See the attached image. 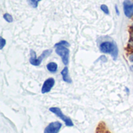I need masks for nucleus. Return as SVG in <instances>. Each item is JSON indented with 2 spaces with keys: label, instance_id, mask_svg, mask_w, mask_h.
I'll return each instance as SVG.
<instances>
[{
  "label": "nucleus",
  "instance_id": "2eb2a0df",
  "mask_svg": "<svg viewBox=\"0 0 133 133\" xmlns=\"http://www.w3.org/2000/svg\"><path fill=\"white\" fill-rule=\"evenodd\" d=\"M129 60H130L131 62H133V54L130 55V57H129Z\"/></svg>",
  "mask_w": 133,
  "mask_h": 133
},
{
  "label": "nucleus",
  "instance_id": "20e7f679",
  "mask_svg": "<svg viewBox=\"0 0 133 133\" xmlns=\"http://www.w3.org/2000/svg\"><path fill=\"white\" fill-rule=\"evenodd\" d=\"M56 48V53L61 56L62 61L64 65L69 64V50L65 46H58Z\"/></svg>",
  "mask_w": 133,
  "mask_h": 133
},
{
  "label": "nucleus",
  "instance_id": "9b49d317",
  "mask_svg": "<svg viewBox=\"0 0 133 133\" xmlns=\"http://www.w3.org/2000/svg\"><path fill=\"white\" fill-rule=\"evenodd\" d=\"M3 18H4V19H5L8 23H12V22L13 21V18H12V16L10 14H9V13H5V14H4Z\"/></svg>",
  "mask_w": 133,
  "mask_h": 133
},
{
  "label": "nucleus",
  "instance_id": "f8f14e48",
  "mask_svg": "<svg viewBox=\"0 0 133 133\" xmlns=\"http://www.w3.org/2000/svg\"><path fill=\"white\" fill-rule=\"evenodd\" d=\"M58 46H65V47H68V46H69V44L66 41H61L60 42H58V43L55 44V48H56Z\"/></svg>",
  "mask_w": 133,
  "mask_h": 133
},
{
  "label": "nucleus",
  "instance_id": "39448f33",
  "mask_svg": "<svg viewBox=\"0 0 133 133\" xmlns=\"http://www.w3.org/2000/svg\"><path fill=\"white\" fill-rule=\"evenodd\" d=\"M62 125L59 122H51L44 129V133H58Z\"/></svg>",
  "mask_w": 133,
  "mask_h": 133
},
{
  "label": "nucleus",
  "instance_id": "f03ea898",
  "mask_svg": "<svg viewBox=\"0 0 133 133\" xmlns=\"http://www.w3.org/2000/svg\"><path fill=\"white\" fill-rule=\"evenodd\" d=\"M51 54V49H48L45 50L42 52V54L37 58L36 53L34 50H30V63L34 66H38L41 65V62L43 61V59L46 57H48V55H50Z\"/></svg>",
  "mask_w": 133,
  "mask_h": 133
},
{
  "label": "nucleus",
  "instance_id": "a211bd4d",
  "mask_svg": "<svg viewBox=\"0 0 133 133\" xmlns=\"http://www.w3.org/2000/svg\"><path fill=\"white\" fill-rule=\"evenodd\" d=\"M132 39H133V34H132Z\"/></svg>",
  "mask_w": 133,
  "mask_h": 133
},
{
  "label": "nucleus",
  "instance_id": "ddd939ff",
  "mask_svg": "<svg viewBox=\"0 0 133 133\" xmlns=\"http://www.w3.org/2000/svg\"><path fill=\"white\" fill-rule=\"evenodd\" d=\"M101 10L104 12V13H106V14H109V9H108V7L106 5H101Z\"/></svg>",
  "mask_w": 133,
  "mask_h": 133
},
{
  "label": "nucleus",
  "instance_id": "7ed1b4c3",
  "mask_svg": "<svg viewBox=\"0 0 133 133\" xmlns=\"http://www.w3.org/2000/svg\"><path fill=\"white\" fill-rule=\"evenodd\" d=\"M49 111H50L51 112H52L53 114H55L56 116H58L59 118H61V119L65 122V124L66 126H68V127H72V126H73V122H72V121L71 120V118H69V117H67V116H65V115L62 113V111H61V109H60L59 108L53 107V108H51L49 109Z\"/></svg>",
  "mask_w": 133,
  "mask_h": 133
},
{
  "label": "nucleus",
  "instance_id": "423d86ee",
  "mask_svg": "<svg viewBox=\"0 0 133 133\" xmlns=\"http://www.w3.org/2000/svg\"><path fill=\"white\" fill-rule=\"evenodd\" d=\"M124 12L129 18L133 16V2L132 0H125L123 2Z\"/></svg>",
  "mask_w": 133,
  "mask_h": 133
},
{
  "label": "nucleus",
  "instance_id": "9d476101",
  "mask_svg": "<svg viewBox=\"0 0 133 133\" xmlns=\"http://www.w3.org/2000/svg\"><path fill=\"white\" fill-rule=\"evenodd\" d=\"M41 0H28V2H29L30 5H31L33 8H37L39 2H41Z\"/></svg>",
  "mask_w": 133,
  "mask_h": 133
},
{
  "label": "nucleus",
  "instance_id": "dca6fc26",
  "mask_svg": "<svg viewBox=\"0 0 133 133\" xmlns=\"http://www.w3.org/2000/svg\"><path fill=\"white\" fill-rule=\"evenodd\" d=\"M115 9H116V12H117V14L118 15V14H119V11L118 10V8H117V6H115Z\"/></svg>",
  "mask_w": 133,
  "mask_h": 133
},
{
  "label": "nucleus",
  "instance_id": "6e6552de",
  "mask_svg": "<svg viewBox=\"0 0 133 133\" xmlns=\"http://www.w3.org/2000/svg\"><path fill=\"white\" fill-rule=\"evenodd\" d=\"M61 74L62 76L63 81H65L66 83H72V79H71V78L69 76V69L67 67H65L63 69V70L61 72Z\"/></svg>",
  "mask_w": 133,
  "mask_h": 133
},
{
  "label": "nucleus",
  "instance_id": "1a4fd4ad",
  "mask_svg": "<svg viewBox=\"0 0 133 133\" xmlns=\"http://www.w3.org/2000/svg\"><path fill=\"white\" fill-rule=\"evenodd\" d=\"M47 69H48V70L50 72L55 73V72H57L58 65H57L55 62H49V63L47 65Z\"/></svg>",
  "mask_w": 133,
  "mask_h": 133
},
{
  "label": "nucleus",
  "instance_id": "f257e3e1",
  "mask_svg": "<svg viewBox=\"0 0 133 133\" xmlns=\"http://www.w3.org/2000/svg\"><path fill=\"white\" fill-rule=\"evenodd\" d=\"M100 50L101 52L105 54H109L116 59L118 55V49L117 45L112 41H104L101 44Z\"/></svg>",
  "mask_w": 133,
  "mask_h": 133
},
{
  "label": "nucleus",
  "instance_id": "0eeeda50",
  "mask_svg": "<svg viewBox=\"0 0 133 133\" xmlns=\"http://www.w3.org/2000/svg\"><path fill=\"white\" fill-rule=\"evenodd\" d=\"M55 85V79L53 78H48L47 79L41 88V93L42 94H47L48 92L51 91V90L52 89V87Z\"/></svg>",
  "mask_w": 133,
  "mask_h": 133
},
{
  "label": "nucleus",
  "instance_id": "f3484780",
  "mask_svg": "<svg viewBox=\"0 0 133 133\" xmlns=\"http://www.w3.org/2000/svg\"><path fill=\"white\" fill-rule=\"evenodd\" d=\"M131 69H133V65H132V66H131ZM132 71H133V70H132Z\"/></svg>",
  "mask_w": 133,
  "mask_h": 133
},
{
  "label": "nucleus",
  "instance_id": "4468645a",
  "mask_svg": "<svg viewBox=\"0 0 133 133\" xmlns=\"http://www.w3.org/2000/svg\"><path fill=\"white\" fill-rule=\"evenodd\" d=\"M5 44H6L5 40L2 37H0V49H2V48H4V46H5Z\"/></svg>",
  "mask_w": 133,
  "mask_h": 133
}]
</instances>
